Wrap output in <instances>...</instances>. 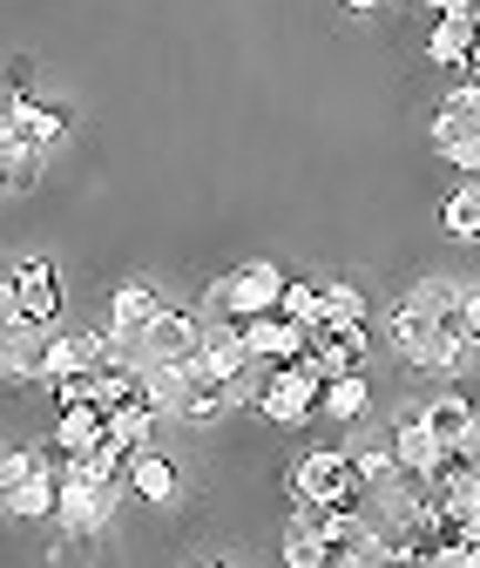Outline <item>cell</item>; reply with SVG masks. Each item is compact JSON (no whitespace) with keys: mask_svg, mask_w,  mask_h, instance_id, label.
<instances>
[{"mask_svg":"<svg viewBox=\"0 0 480 568\" xmlns=\"http://www.w3.org/2000/svg\"><path fill=\"white\" fill-rule=\"evenodd\" d=\"M278 298H285V271L264 264V257H251V264L211 277V292H203V312L196 318L203 325H251L264 312H278Z\"/></svg>","mask_w":480,"mask_h":568,"instance_id":"cell-1","label":"cell"},{"mask_svg":"<svg viewBox=\"0 0 480 568\" xmlns=\"http://www.w3.org/2000/svg\"><path fill=\"white\" fill-rule=\"evenodd\" d=\"M285 494H298V501H331V508H359L366 480H359L346 447H305L298 467L285 474Z\"/></svg>","mask_w":480,"mask_h":568,"instance_id":"cell-2","label":"cell"},{"mask_svg":"<svg viewBox=\"0 0 480 568\" xmlns=\"http://www.w3.org/2000/svg\"><path fill=\"white\" fill-rule=\"evenodd\" d=\"M318 393H325L318 366H312V359H298V366H278V373H270V386H264L257 413H264L270 426H305V419L318 413Z\"/></svg>","mask_w":480,"mask_h":568,"instance_id":"cell-3","label":"cell"},{"mask_svg":"<svg viewBox=\"0 0 480 568\" xmlns=\"http://www.w3.org/2000/svg\"><path fill=\"white\" fill-rule=\"evenodd\" d=\"M122 494H129V487H89V480H61V508H54L61 535H102Z\"/></svg>","mask_w":480,"mask_h":568,"instance_id":"cell-4","label":"cell"},{"mask_svg":"<svg viewBox=\"0 0 480 568\" xmlns=\"http://www.w3.org/2000/svg\"><path fill=\"white\" fill-rule=\"evenodd\" d=\"M8 277H14V292H21V318L41 325V332H54V318H61V277H54V264L48 257H21Z\"/></svg>","mask_w":480,"mask_h":568,"instance_id":"cell-5","label":"cell"},{"mask_svg":"<svg viewBox=\"0 0 480 568\" xmlns=\"http://www.w3.org/2000/svg\"><path fill=\"white\" fill-rule=\"evenodd\" d=\"M196 345H203V318L196 312H156V325L143 332V352H150V366L163 359V366H190L196 359Z\"/></svg>","mask_w":480,"mask_h":568,"instance_id":"cell-6","label":"cell"},{"mask_svg":"<svg viewBox=\"0 0 480 568\" xmlns=\"http://www.w3.org/2000/svg\"><path fill=\"white\" fill-rule=\"evenodd\" d=\"M244 338H251V359H270V366H298L305 352H312V332H305V325H292L285 312L251 318V325H244Z\"/></svg>","mask_w":480,"mask_h":568,"instance_id":"cell-7","label":"cell"},{"mask_svg":"<svg viewBox=\"0 0 480 568\" xmlns=\"http://www.w3.org/2000/svg\"><path fill=\"white\" fill-rule=\"evenodd\" d=\"M305 359L318 366V379L359 373V359H366V325H325V332H312V352H305Z\"/></svg>","mask_w":480,"mask_h":568,"instance_id":"cell-8","label":"cell"},{"mask_svg":"<svg viewBox=\"0 0 480 568\" xmlns=\"http://www.w3.org/2000/svg\"><path fill=\"white\" fill-rule=\"evenodd\" d=\"M386 332H392V352L413 373H427V352H433V338H440V325H433V312L427 305H413V298H399L392 305V318H386Z\"/></svg>","mask_w":480,"mask_h":568,"instance_id":"cell-9","label":"cell"},{"mask_svg":"<svg viewBox=\"0 0 480 568\" xmlns=\"http://www.w3.org/2000/svg\"><path fill=\"white\" fill-rule=\"evenodd\" d=\"M102 440H109V413L82 399V406H61V419H54V440H48V447H54L61 460H82V454H95Z\"/></svg>","mask_w":480,"mask_h":568,"instance_id":"cell-10","label":"cell"},{"mask_svg":"<svg viewBox=\"0 0 480 568\" xmlns=\"http://www.w3.org/2000/svg\"><path fill=\"white\" fill-rule=\"evenodd\" d=\"M386 440H392V460H399V474H413V480H420V474H427V467L447 454V447L433 440V426H427L420 413H399V419L386 426Z\"/></svg>","mask_w":480,"mask_h":568,"instance_id":"cell-11","label":"cell"},{"mask_svg":"<svg viewBox=\"0 0 480 568\" xmlns=\"http://www.w3.org/2000/svg\"><path fill=\"white\" fill-rule=\"evenodd\" d=\"M447 142H480V82H453L440 115H433V150Z\"/></svg>","mask_w":480,"mask_h":568,"instance_id":"cell-12","label":"cell"},{"mask_svg":"<svg viewBox=\"0 0 480 568\" xmlns=\"http://www.w3.org/2000/svg\"><path fill=\"white\" fill-rule=\"evenodd\" d=\"M196 366L203 373H217L224 386L251 366V338H244V325H203V345H196Z\"/></svg>","mask_w":480,"mask_h":568,"instance_id":"cell-13","label":"cell"},{"mask_svg":"<svg viewBox=\"0 0 480 568\" xmlns=\"http://www.w3.org/2000/svg\"><path fill=\"white\" fill-rule=\"evenodd\" d=\"M156 284H143V277H129V284H115V298H109V332H122V338H143L150 325H156Z\"/></svg>","mask_w":480,"mask_h":568,"instance_id":"cell-14","label":"cell"},{"mask_svg":"<svg viewBox=\"0 0 480 568\" xmlns=\"http://www.w3.org/2000/svg\"><path fill=\"white\" fill-rule=\"evenodd\" d=\"M176 487H183V474H176V460L170 454H135L129 460V501H150V508H163V501H176Z\"/></svg>","mask_w":480,"mask_h":568,"instance_id":"cell-15","label":"cell"},{"mask_svg":"<svg viewBox=\"0 0 480 568\" xmlns=\"http://www.w3.org/2000/svg\"><path fill=\"white\" fill-rule=\"evenodd\" d=\"M156 426H163V413H156L150 399H129V406L109 413V447H122V454L135 460V454L156 447Z\"/></svg>","mask_w":480,"mask_h":568,"instance_id":"cell-16","label":"cell"},{"mask_svg":"<svg viewBox=\"0 0 480 568\" xmlns=\"http://www.w3.org/2000/svg\"><path fill=\"white\" fill-rule=\"evenodd\" d=\"M473 41H480L473 14H433V28H427V61H433V68H467Z\"/></svg>","mask_w":480,"mask_h":568,"instance_id":"cell-17","label":"cell"},{"mask_svg":"<svg viewBox=\"0 0 480 568\" xmlns=\"http://www.w3.org/2000/svg\"><path fill=\"white\" fill-rule=\"evenodd\" d=\"M8 122L34 142V150H54V142L68 135V109H54V102H34V95H14L8 102Z\"/></svg>","mask_w":480,"mask_h":568,"instance_id":"cell-18","label":"cell"},{"mask_svg":"<svg viewBox=\"0 0 480 568\" xmlns=\"http://www.w3.org/2000/svg\"><path fill=\"white\" fill-rule=\"evenodd\" d=\"M54 508H61V467L28 474V480L8 494V515H14V521H54Z\"/></svg>","mask_w":480,"mask_h":568,"instance_id":"cell-19","label":"cell"},{"mask_svg":"<svg viewBox=\"0 0 480 568\" xmlns=\"http://www.w3.org/2000/svg\"><path fill=\"white\" fill-rule=\"evenodd\" d=\"M420 419L433 426V440H440V447H460V440H467V426H473V393H433V399L420 406Z\"/></svg>","mask_w":480,"mask_h":568,"instance_id":"cell-20","label":"cell"},{"mask_svg":"<svg viewBox=\"0 0 480 568\" xmlns=\"http://www.w3.org/2000/svg\"><path fill=\"white\" fill-rule=\"evenodd\" d=\"M143 393L163 419H183V399H190V366H143Z\"/></svg>","mask_w":480,"mask_h":568,"instance_id":"cell-21","label":"cell"},{"mask_svg":"<svg viewBox=\"0 0 480 568\" xmlns=\"http://www.w3.org/2000/svg\"><path fill=\"white\" fill-rule=\"evenodd\" d=\"M440 231L453 244H480V183H460L447 203H440Z\"/></svg>","mask_w":480,"mask_h":568,"instance_id":"cell-22","label":"cell"},{"mask_svg":"<svg viewBox=\"0 0 480 568\" xmlns=\"http://www.w3.org/2000/svg\"><path fill=\"white\" fill-rule=\"evenodd\" d=\"M366 406H372V386H366V373L325 379V393H318V413H331V419H366Z\"/></svg>","mask_w":480,"mask_h":568,"instance_id":"cell-23","label":"cell"},{"mask_svg":"<svg viewBox=\"0 0 480 568\" xmlns=\"http://www.w3.org/2000/svg\"><path fill=\"white\" fill-rule=\"evenodd\" d=\"M278 312H285L292 325L318 332V325H325V284H312V277H285V298H278Z\"/></svg>","mask_w":480,"mask_h":568,"instance_id":"cell-24","label":"cell"},{"mask_svg":"<svg viewBox=\"0 0 480 568\" xmlns=\"http://www.w3.org/2000/svg\"><path fill=\"white\" fill-rule=\"evenodd\" d=\"M353 467H359V480H366V487H386V480H399V460H392V440H386V434L359 440V447H353Z\"/></svg>","mask_w":480,"mask_h":568,"instance_id":"cell-25","label":"cell"},{"mask_svg":"<svg viewBox=\"0 0 480 568\" xmlns=\"http://www.w3.org/2000/svg\"><path fill=\"white\" fill-rule=\"evenodd\" d=\"M278 548H285V568H331V548L305 521H285V541Z\"/></svg>","mask_w":480,"mask_h":568,"instance_id":"cell-26","label":"cell"},{"mask_svg":"<svg viewBox=\"0 0 480 568\" xmlns=\"http://www.w3.org/2000/svg\"><path fill=\"white\" fill-rule=\"evenodd\" d=\"M467 366H473V345H467L460 332H440L433 352H427V373H433V379H460Z\"/></svg>","mask_w":480,"mask_h":568,"instance_id":"cell-27","label":"cell"},{"mask_svg":"<svg viewBox=\"0 0 480 568\" xmlns=\"http://www.w3.org/2000/svg\"><path fill=\"white\" fill-rule=\"evenodd\" d=\"M325 325H366V292L359 284H325Z\"/></svg>","mask_w":480,"mask_h":568,"instance_id":"cell-28","label":"cell"},{"mask_svg":"<svg viewBox=\"0 0 480 568\" xmlns=\"http://www.w3.org/2000/svg\"><path fill=\"white\" fill-rule=\"evenodd\" d=\"M460 338L480 352V284H467V298H460Z\"/></svg>","mask_w":480,"mask_h":568,"instance_id":"cell-29","label":"cell"},{"mask_svg":"<svg viewBox=\"0 0 480 568\" xmlns=\"http://www.w3.org/2000/svg\"><path fill=\"white\" fill-rule=\"evenodd\" d=\"M440 156H447V163H453V170H460L467 183L480 176V142H447V150H440Z\"/></svg>","mask_w":480,"mask_h":568,"instance_id":"cell-30","label":"cell"},{"mask_svg":"<svg viewBox=\"0 0 480 568\" xmlns=\"http://www.w3.org/2000/svg\"><path fill=\"white\" fill-rule=\"evenodd\" d=\"M8 89L14 95H34V54H14L8 61Z\"/></svg>","mask_w":480,"mask_h":568,"instance_id":"cell-31","label":"cell"},{"mask_svg":"<svg viewBox=\"0 0 480 568\" xmlns=\"http://www.w3.org/2000/svg\"><path fill=\"white\" fill-rule=\"evenodd\" d=\"M0 318H14V325H28V318H21V292H14V277H0Z\"/></svg>","mask_w":480,"mask_h":568,"instance_id":"cell-32","label":"cell"},{"mask_svg":"<svg viewBox=\"0 0 480 568\" xmlns=\"http://www.w3.org/2000/svg\"><path fill=\"white\" fill-rule=\"evenodd\" d=\"M14 338H21V325H14V318H0V373H8V352H14Z\"/></svg>","mask_w":480,"mask_h":568,"instance_id":"cell-33","label":"cell"},{"mask_svg":"<svg viewBox=\"0 0 480 568\" xmlns=\"http://www.w3.org/2000/svg\"><path fill=\"white\" fill-rule=\"evenodd\" d=\"M433 14H473V0H427Z\"/></svg>","mask_w":480,"mask_h":568,"instance_id":"cell-34","label":"cell"},{"mask_svg":"<svg viewBox=\"0 0 480 568\" xmlns=\"http://www.w3.org/2000/svg\"><path fill=\"white\" fill-rule=\"evenodd\" d=\"M338 8H346V14H379L386 0H338Z\"/></svg>","mask_w":480,"mask_h":568,"instance_id":"cell-35","label":"cell"},{"mask_svg":"<svg viewBox=\"0 0 480 568\" xmlns=\"http://www.w3.org/2000/svg\"><path fill=\"white\" fill-rule=\"evenodd\" d=\"M460 447H480V399H473V426H467V440Z\"/></svg>","mask_w":480,"mask_h":568,"instance_id":"cell-36","label":"cell"},{"mask_svg":"<svg viewBox=\"0 0 480 568\" xmlns=\"http://www.w3.org/2000/svg\"><path fill=\"white\" fill-rule=\"evenodd\" d=\"M467 82H480V41H473V54H467Z\"/></svg>","mask_w":480,"mask_h":568,"instance_id":"cell-37","label":"cell"},{"mask_svg":"<svg viewBox=\"0 0 480 568\" xmlns=\"http://www.w3.org/2000/svg\"><path fill=\"white\" fill-rule=\"evenodd\" d=\"M0 190H8V163H0Z\"/></svg>","mask_w":480,"mask_h":568,"instance_id":"cell-38","label":"cell"},{"mask_svg":"<svg viewBox=\"0 0 480 568\" xmlns=\"http://www.w3.org/2000/svg\"><path fill=\"white\" fill-rule=\"evenodd\" d=\"M196 568H224V561H196Z\"/></svg>","mask_w":480,"mask_h":568,"instance_id":"cell-39","label":"cell"},{"mask_svg":"<svg viewBox=\"0 0 480 568\" xmlns=\"http://www.w3.org/2000/svg\"><path fill=\"white\" fill-rule=\"evenodd\" d=\"M473 28H480V0H473Z\"/></svg>","mask_w":480,"mask_h":568,"instance_id":"cell-40","label":"cell"}]
</instances>
